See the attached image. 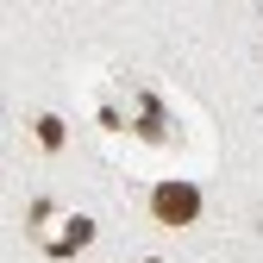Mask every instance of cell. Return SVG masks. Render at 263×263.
I'll use <instances>...</instances> for the list:
<instances>
[{"label":"cell","mask_w":263,"mask_h":263,"mask_svg":"<svg viewBox=\"0 0 263 263\" xmlns=\"http://www.w3.org/2000/svg\"><path fill=\"white\" fill-rule=\"evenodd\" d=\"M151 213L163 226H194V213H201V188H194V182H157L151 188Z\"/></svg>","instance_id":"obj_1"},{"label":"cell","mask_w":263,"mask_h":263,"mask_svg":"<svg viewBox=\"0 0 263 263\" xmlns=\"http://www.w3.org/2000/svg\"><path fill=\"white\" fill-rule=\"evenodd\" d=\"M88 238H94V219H88V213H76V219H63V238H50L44 251H50V257L63 263V257H76V251H82Z\"/></svg>","instance_id":"obj_2"},{"label":"cell","mask_w":263,"mask_h":263,"mask_svg":"<svg viewBox=\"0 0 263 263\" xmlns=\"http://www.w3.org/2000/svg\"><path fill=\"white\" fill-rule=\"evenodd\" d=\"M38 144H44V151H57V144H63V119H57V113H44V119H38Z\"/></svg>","instance_id":"obj_3"}]
</instances>
